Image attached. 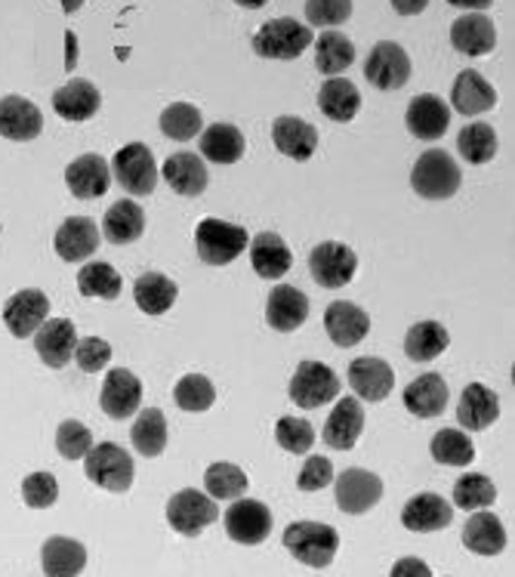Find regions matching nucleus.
Here are the masks:
<instances>
[{"label": "nucleus", "instance_id": "nucleus-1", "mask_svg": "<svg viewBox=\"0 0 515 577\" xmlns=\"http://www.w3.org/2000/svg\"><path fill=\"white\" fill-rule=\"evenodd\" d=\"M463 173L448 151L429 149L417 158V165L411 170V185L419 199L426 201H445L454 199L460 192Z\"/></svg>", "mask_w": 515, "mask_h": 577}, {"label": "nucleus", "instance_id": "nucleus-2", "mask_svg": "<svg viewBox=\"0 0 515 577\" xmlns=\"http://www.w3.org/2000/svg\"><path fill=\"white\" fill-rule=\"evenodd\" d=\"M284 546L293 559L303 562L309 568H327L337 559V528L322 525V522H293L284 531Z\"/></svg>", "mask_w": 515, "mask_h": 577}, {"label": "nucleus", "instance_id": "nucleus-3", "mask_svg": "<svg viewBox=\"0 0 515 577\" xmlns=\"http://www.w3.org/2000/svg\"><path fill=\"white\" fill-rule=\"evenodd\" d=\"M194 245H198V257L208 265H228L242 257L247 245H250V235L244 226L235 223H223V219H201L198 231H194Z\"/></svg>", "mask_w": 515, "mask_h": 577}, {"label": "nucleus", "instance_id": "nucleus-4", "mask_svg": "<svg viewBox=\"0 0 515 577\" xmlns=\"http://www.w3.org/2000/svg\"><path fill=\"white\" fill-rule=\"evenodd\" d=\"M312 47V29L296 19H272L254 34V53L262 59H300Z\"/></svg>", "mask_w": 515, "mask_h": 577}, {"label": "nucleus", "instance_id": "nucleus-5", "mask_svg": "<svg viewBox=\"0 0 515 577\" xmlns=\"http://www.w3.org/2000/svg\"><path fill=\"white\" fill-rule=\"evenodd\" d=\"M83 473L99 488L114 491V495H124V491H130V485H133V457H130L124 448L114 445V442H102V445L87 451Z\"/></svg>", "mask_w": 515, "mask_h": 577}, {"label": "nucleus", "instance_id": "nucleus-6", "mask_svg": "<svg viewBox=\"0 0 515 577\" xmlns=\"http://www.w3.org/2000/svg\"><path fill=\"white\" fill-rule=\"evenodd\" d=\"M288 393L296 408L315 411L339 396V380L324 362H300L296 374L290 377Z\"/></svg>", "mask_w": 515, "mask_h": 577}, {"label": "nucleus", "instance_id": "nucleus-7", "mask_svg": "<svg viewBox=\"0 0 515 577\" xmlns=\"http://www.w3.org/2000/svg\"><path fill=\"white\" fill-rule=\"evenodd\" d=\"M114 180L127 195H136V199L152 195L155 185H158V165H155L152 149L143 143L124 146L114 155Z\"/></svg>", "mask_w": 515, "mask_h": 577}, {"label": "nucleus", "instance_id": "nucleus-8", "mask_svg": "<svg viewBox=\"0 0 515 577\" xmlns=\"http://www.w3.org/2000/svg\"><path fill=\"white\" fill-rule=\"evenodd\" d=\"M216 519H220V510H216L213 497L201 495L194 488H186V491H179L167 500V522L182 538H198Z\"/></svg>", "mask_w": 515, "mask_h": 577}, {"label": "nucleus", "instance_id": "nucleus-9", "mask_svg": "<svg viewBox=\"0 0 515 577\" xmlns=\"http://www.w3.org/2000/svg\"><path fill=\"white\" fill-rule=\"evenodd\" d=\"M309 272L327 291H339L355 279L358 272V257L352 248L339 245V241H324L309 253Z\"/></svg>", "mask_w": 515, "mask_h": 577}, {"label": "nucleus", "instance_id": "nucleus-10", "mask_svg": "<svg viewBox=\"0 0 515 577\" xmlns=\"http://www.w3.org/2000/svg\"><path fill=\"white\" fill-rule=\"evenodd\" d=\"M365 78L377 90H402L411 81V56L395 41H380L365 59Z\"/></svg>", "mask_w": 515, "mask_h": 577}, {"label": "nucleus", "instance_id": "nucleus-11", "mask_svg": "<svg viewBox=\"0 0 515 577\" xmlns=\"http://www.w3.org/2000/svg\"><path fill=\"white\" fill-rule=\"evenodd\" d=\"M223 522H226L228 538L244 546L262 544L272 534V512L259 500H242L238 497V504H232L226 510Z\"/></svg>", "mask_w": 515, "mask_h": 577}, {"label": "nucleus", "instance_id": "nucleus-12", "mask_svg": "<svg viewBox=\"0 0 515 577\" xmlns=\"http://www.w3.org/2000/svg\"><path fill=\"white\" fill-rule=\"evenodd\" d=\"M47 315L49 297L44 291H37V287L16 291L13 297L3 303V325H7V330H10L16 340L34 337V330L47 321Z\"/></svg>", "mask_w": 515, "mask_h": 577}, {"label": "nucleus", "instance_id": "nucleus-13", "mask_svg": "<svg viewBox=\"0 0 515 577\" xmlns=\"http://www.w3.org/2000/svg\"><path fill=\"white\" fill-rule=\"evenodd\" d=\"M380 497H383V478L361 469V466L343 469L337 476V507L349 516L373 510L380 504Z\"/></svg>", "mask_w": 515, "mask_h": 577}, {"label": "nucleus", "instance_id": "nucleus-14", "mask_svg": "<svg viewBox=\"0 0 515 577\" xmlns=\"http://www.w3.org/2000/svg\"><path fill=\"white\" fill-rule=\"evenodd\" d=\"M139 401H143V383H139V377L133 371L114 367V371L105 374L99 405H102V411L109 414L112 420H127V417H133V414L139 411Z\"/></svg>", "mask_w": 515, "mask_h": 577}, {"label": "nucleus", "instance_id": "nucleus-15", "mask_svg": "<svg viewBox=\"0 0 515 577\" xmlns=\"http://www.w3.org/2000/svg\"><path fill=\"white\" fill-rule=\"evenodd\" d=\"M99 241H102V231L90 216H68L53 238V248L65 263H83L87 257L97 253Z\"/></svg>", "mask_w": 515, "mask_h": 577}, {"label": "nucleus", "instance_id": "nucleus-16", "mask_svg": "<svg viewBox=\"0 0 515 577\" xmlns=\"http://www.w3.org/2000/svg\"><path fill=\"white\" fill-rule=\"evenodd\" d=\"M75 347H78V330L68 318H47L34 330V349L47 367H65L75 355Z\"/></svg>", "mask_w": 515, "mask_h": 577}, {"label": "nucleus", "instance_id": "nucleus-17", "mask_svg": "<svg viewBox=\"0 0 515 577\" xmlns=\"http://www.w3.org/2000/svg\"><path fill=\"white\" fill-rule=\"evenodd\" d=\"M324 330L337 347H358L371 333V318L361 306H355L349 299H337L324 313Z\"/></svg>", "mask_w": 515, "mask_h": 577}, {"label": "nucleus", "instance_id": "nucleus-18", "mask_svg": "<svg viewBox=\"0 0 515 577\" xmlns=\"http://www.w3.org/2000/svg\"><path fill=\"white\" fill-rule=\"evenodd\" d=\"M65 182L71 189V195L81 201L102 199L112 185V167L102 155H81L75 158L65 170Z\"/></svg>", "mask_w": 515, "mask_h": 577}, {"label": "nucleus", "instance_id": "nucleus-19", "mask_svg": "<svg viewBox=\"0 0 515 577\" xmlns=\"http://www.w3.org/2000/svg\"><path fill=\"white\" fill-rule=\"evenodd\" d=\"M44 131L41 109L25 97H3L0 100V136L13 143H32Z\"/></svg>", "mask_w": 515, "mask_h": 577}, {"label": "nucleus", "instance_id": "nucleus-20", "mask_svg": "<svg viewBox=\"0 0 515 577\" xmlns=\"http://www.w3.org/2000/svg\"><path fill=\"white\" fill-rule=\"evenodd\" d=\"M309 318V297L300 287L290 284H278L269 299H266V321L269 328L281 330V333H293L306 325Z\"/></svg>", "mask_w": 515, "mask_h": 577}, {"label": "nucleus", "instance_id": "nucleus-21", "mask_svg": "<svg viewBox=\"0 0 515 577\" xmlns=\"http://www.w3.org/2000/svg\"><path fill=\"white\" fill-rule=\"evenodd\" d=\"M407 131L414 133L423 143H435L448 133L451 124V109L445 105V100H438L433 93H419L417 100H411L407 105Z\"/></svg>", "mask_w": 515, "mask_h": 577}, {"label": "nucleus", "instance_id": "nucleus-22", "mask_svg": "<svg viewBox=\"0 0 515 577\" xmlns=\"http://www.w3.org/2000/svg\"><path fill=\"white\" fill-rule=\"evenodd\" d=\"M361 429H365L361 401L355 396L339 398L337 408L331 411L327 423H324V445L334 448V451H349V448H355V442L361 439Z\"/></svg>", "mask_w": 515, "mask_h": 577}, {"label": "nucleus", "instance_id": "nucleus-23", "mask_svg": "<svg viewBox=\"0 0 515 577\" xmlns=\"http://www.w3.org/2000/svg\"><path fill=\"white\" fill-rule=\"evenodd\" d=\"M272 143L293 161H309L318 149V131L296 115H281L272 124Z\"/></svg>", "mask_w": 515, "mask_h": 577}, {"label": "nucleus", "instance_id": "nucleus-24", "mask_svg": "<svg viewBox=\"0 0 515 577\" xmlns=\"http://www.w3.org/2000/svg\"><path fill=\"white\" fill-rule=\"evenodd\" d=\"M349 386L365 401H383L395 389V371L383 359H355L349 364Z\"/></svg>", "mask_w": 515, "mask_h": 577}, {"label": "nucleus", "instance_id": "nucleus-25", "mask_svg": "<svg viewBox=\"0 0 515 577\" xmlns=\"http://www.w3.org/2000/svg\"><path fill=\"white\" fill-rule=\"evenodd\" d=\"M454 522L451 504L438 495H417L407 500L402 510V525L417 534H433V531H445Z\"/></svg>", "mask_w": 515, "mask_h": 577}, {"label": "nucleus", "instance_id": "nucleus-26", "mask_svg": "<svg viewBox=\"0 0 515 577\" xmlns=\"http://www.w3.org/2000/svg\"><path fill=\"white\" fill-rule=\"evenodd\" d=\"M451 44L463 56H488L497 47V29L484 13H467L451 25Z\"/></svg>", "mask_w": 515, "mask_h": 577}, {"label": "nucleus", "instance_id": "nucleus-27", "mask_svg": "<svg viewBox=\"0 0 515 577\" xmlns=\"http://www.w3.org/2000/svg\"><path fill=\"white\" fill-rule=\"evenodd\" d=\"M99 105H102V97H99L97 83L83 81V78L68 81L53 93L56 115L63 117V121H75V124L78 121H90L99 112Z\"/></svg>", "mask_w": 515, "mask_h": 577}, {"label": "nucleus", "instance_id": "nucleus-28", "mask_svg": "<svg viewBox=\"0 0 515 577\" xmlns=\"http://www.w3.org/2000/svg\"><path fill=\"white\" fill-rule=\"evenodd\" d=\"M164 180L182 199H198L208 189V167L192 151H179L164 161Z\"/></svg>", "mask_w": 515, "mask_h": 577}, {"label": "nucleus", "instance_id": "nucleus-29", "mask_svg": "<svg viewBox=\"0 0 515 577\" xmlns=\"http://www.w3.org/2000/svg\"><path fill=\"white\" fill-rule=\"evenodd\" d=\"M247 250H250V263H254V272L259 279H281L293 265V253L281 241V235H275V231H259L257 238L247 245Z\"/></svg>", "mask_w": 515, "mask_h": 577}, {"label": "nucleus", "instance_id": "nucleus-30", "mask_svg": "<svg viewBox=\"0 0 515 577\" xmlns=\"http://www.w3.org/2000/svg\"><path fill=\"white\" fill-rule=\"evenodd\" d=\"M451 102L460 115L475 117L482 115V112H491L497 105V90L484 81L479 71L469 68V71L457 75V81L451 87Z\"/></svg>", "mask_w": 515, "mask_h": 577}, {"label": "nucleus", "instance_id": "nucleus-31", "mask_svg": "<svg viewBox=\"0 0 515 577\" xmlns=\"http://www.w3.org/2000/svg\"><path fill=\"white\" fill-rule=\"evenodd\" d=\"M497 417L500 398L484 383H469L463 396H460V408H457L460 427L469 429V432H484L488 427H494Z\"/></svg>", "mask_w": 515, "mask_h": 577}, {"label": "nucleus", "instance_id": "nucleus-32", "mask_svg": "<svg viewBox=\"0 0 515 577\" xmlns=\"http://www.w3.org/2000/svg\"><path fill=\"white\" fill-rule=\"evenodd\" d=\"M404 408L419 417V420H433L441 417L448 408V383L438 374H423L407 389H404Z\"/></svg>", "mask_w": 515, "mask_h": 577}, {"label": "nucleus", "instance_id": "nucleus-33", "mask_svg": "<svg viewBox=\"0 0 515 577\" xmlns=\"http://www.w3.org/2000/svg\"><path fill=\"white\" fill-rule=\"evenodd\" d=\"M145 231V214L136 201H117L114 207L105 211L102 216V238L121 248V245H133L139 241Z\"/></svg>", "mask_w": 515, "mask_h": 577}, {"label": "nucleus", "instance_id": "nucleus-34", "mask_svg": "<svg viewBox=\"0 0 515 577\" xmlns=\"http://www.w3.org/2000/svg\"><path fill=\"white\" fill-rule=\"evenodd\" d=\"M318 109H322L324 117L337 121V124H346L358 115L361 109V93L352 81L346 78H327L318 90Z\"/></svg>", "mask_w": 515, "mask_h": 577}, {"label": "nucleus", "instance_id": "nucleus-35", "mask_svg": "<svg viewBox=\"0 0 515 577\" xmlns=\"http://www.w3.org/2000/svg\"><path fill=\"white\" fill-rule=\"evenodd\" d=\"M41 562L47 577H75L87 565V550L75 538H49L41 550Z\"/></svg>", "mask_w": 515, "mask_h": 577}, {"label": "nucleus", "instance_id": "nucleus-36", "mask_svg": "<svg viewBox=\"0 0 515 577\" xmlns=\"http://www.w3.org/2000/svg\"><path fill=\"white\" fill-rule=\"evenodd\" d=\"M463 544L479 556H497L506 550V531L494 512L475 510V516L463 525Z\"/></svg>", "mask_w": 515, "mask_h": 577}, {"label": "nucleus", "instance_id": "nucleus-37", "mask_svg": "<svg viewBox=\"0 0 515 577\" xmlns=\"http://www.w3.org/2000/svg\"><path fill=\"white\" fill-rule=\"evenodd\" d=\"M244 136L235 124H210L201 133V155L213 165H235L244 158Z\"/></svg>", "mask_w": 515, "mask_h": 577}, {"label": "nucleus", "instance_id": "nucleus-38", "mask_svg": "<svg viewBox=\"0 0 515 577\" xmlns=\"http://www.w3.org/2000/svg\"><path fill=\"white\" fill-rule=\"evenodd\" d=\"M133 297H136V306L145 315H164L177 303L179 287L167 275H161V272H145V275L136 279Z\"/></svg>", "mask_w": 515, "mask_h": 577}, {"label": "nucleus", "instance_id": "nucleus-39", "mask_svg": "<svg viewBox=\"0 0 515 577\" xmlns=\"http://www.w3.org/2000/svg\"><path fill=\"white\" fill-rule=\"evenodd\" d=\"M451 343V333L441 328L438 321H419L414 328L407 330V337H404V352H407V359L411 362H433L438 359L445 349Z\"/></svg>", "mask_w": 515, "mask_h": 577}, {"label": "nucleus", "instance_id": "nucleus-40", "mask_svg": "<svg viewBox=\"0 0 515 577\" xmlns=\"http://www.w3.org/2000/svg\"><path fill=\"white\" fill-rule=\"evenodd\" d=\"M130 439L133 448L143 454V457H161L164 448H167V417L158 408H145L136 417V423L130 429Z\"/></svg>", "mask_w": 515, "mask_h": 577}, {"label": "nucleus", "instance_id": "nucleus-41", "mask_svg": "<svg viewBox=\"0 0 515 577\" xmlns=\"http://www.w3.org/2000/svg\"><path fill=\"white\" fill-rule=\"evenodd\" d=\"M352 63L355 47L352 41L343 32L327 29V32L315 41V68H318L322 75H339V71H346Z\"/></svg>", "mask_w": 515, "mask_h": 577}, {"label": "nucleus", "instance_id": "nucleus-42", "mask_svg": "<svg viewBox=\"0 0 515 577\" xmlns=\"http://www.w3.org/2000/svg\"><path fill=\"white\" fill-rule=\"evenodd\" d=\"M429 451H433L435 463H441V466H469L475 461V445H472L467 432H460V429L435 432Z\"/></svg>", "mask_w": 515, "mask_h": 577}, {"label": "nucleus", "instance_id": "nucleus-43", "mask_svg": "<svg viewBox=\"0 0 515 577\" xmlns=\"http://www.w3.org/2000/svg\"><path fill=\"white\" fill-rule=\"evenodd\" d=\"M121 287H124V279L109 263H87L78 272V291L83 297L117 299L121 297Z\"/></svg>", "mask_w": 515, "mask_h": 577}, {"label": "nucleus", "instance_id": "nucleus-44", "mask_svg": "<svg viewBox=\"0 0 515 577\" xmlns=\"http://www.w3.org/2000/svg\"><path fill=\"white\" fill-rule=\"evenodd\" d=\"M494 500H497V488H494V482L488 476H482V473H467V476L457 478V485H454V504H457L460 510H488Z\"/></svg>", "mask_w": 515, "mask_h": 577}, {"label": "nucleus", "instance_id": "nucleus-45", "mask_svg": "<svg viewBox=\"0 0 515 577\" xmlns=\"http://www.w3.org/2000/svg\"><path fill=\"white\" fill-rule=\"evenodd\" d=\"M457 149H460L463 161H469V165H488L497 155V133L488 124H469L457 136Z\"/></svg>", "mask_w": 515, "mask_h": 577}, {"label": "nucleus", "instance_id": "nucleus-46", "mask_svg": "<svg viewBox=\"0 0 515 577\" xmlns=\"http://www.w3.org/2000/svg\"><path fill=\"white\" fill-rule=\"evenodd\" d=\"M204 127V117L201 112L189 105V102H173L161 112V133L167 139H177V143H189Z\"/></svg>", "mask_w": 515, "mask_h": 577}, {"label": "nucleus", "instance_id": "nucleus-47", "mask_svg": "<svg viewBox=\"0 0 515 577\" xmlns=\"http://www.w3.org/2000/svg\"><path fill=\"white\" fill-rule=\"evenodd\" d=\"M204 488L213 500H235L247 491V476L235 463H213L204 473Z\"/></svg>", "mask_w": 515, "mask_h": 577}, {"label": "nucleus", "instance_id": "nucleus-48", "mask_svg": "<svg viewBox=\"0 0 515 577\" xmlns=\"http://www.w3.org/2000/svg\"><path fill=\"white\" fill-rule=\"evenodd\" d=\"M173 398H177V405L182 411L189 414H201L213 408V383H210L204 374H189V377H182L177 383V389H173Z\"/></svg>", "mask_w": 515, "mask_h": 577}, {"label": "nucleus", "instance_id": "nucleus-49", "mask_svg": "<svg viewBox=\"0 0 515 577\" xmlns=\"http://www.w3.org/2000/svg\"><path fill=\"white\" fill-rule=\"evenodd\" d=\"M275 442L288 454H309L315 445V429L303 417H281L275 427Z\"/></svg>", "mask_w": 515, "mask_h": 577}, {"label": "nucleus", "instance_id": "nucleus-50", "mask_svg": "<svg viewBox=\"0 0 515 577\" xmlns=\"http://www.w3.org/2000/svg\"><path fill=\"white\" fill-rule=\"evenodd\" d=\"M90 445H93V435L78 420H65L63 427L56 429V451L63 454L65 461H81V457H87Z\"/></svg>", "mask_w": 515, "mask_h": 577}, {"label": "nucleus", "instance_id": "nucleus-51", "mask_svg": "<svg viewBox=\"0 0 515 577\" xmlns=\"http://www.w3.org/2000/svg\"><path fill=\"white\" fill-rule=\"evenodd\" d=\"M22 500L32 510H49L59 500V482L49 473H32L22 482Z\"/></svg>", "mask_w": 515, "mask_h": 577}, {"label": "nucleus", "instance_id": "nucleus-52", "mask_svg": "<svg viewBox=\"0 0 515 577\" xmlns=\"http://www.w3.org/2000/svg\"><path fill=\"white\" fill-rule=\"evenodd\" d=\"M352 16V0H306L309 25L334 29Z\"/></svg>", "mask_w": 515, "mask_h": 577}, {"label": "nucleus", "instance_id": "nucleus-53", "mask_svg": "<svg viewBox=\"0 0 515 577\" xmlns=\"http://www.w3.org/2000/svg\"><path fill=\"white\" fill-rule=\"evenodd\" d=\"M71 359L78 362L81 371L97 374V371H102L105 364L112 362V347H109L102 337H83V340H78V347H75V355H71Z\"/></svg>", "mask_w": 515, "mask_h": 577}, {"label": "nucleus", "instance_id": "nucleus-54", "mask_svg": "<svg viewBox=\"0 0 515 577\" xmlns=\"http://www.w3.org/2000/svg\"><path fill=\"white\" fill-rule=\"evenodd\" d=\"M334 482V463L327 457H309L306 466L296 476V488L300 491H322Z\"/></svg>", "mask_w": 515, "mask_h": 577}, {"label": "nucleus", "instance_id": "nucleus-55", "mask_svg": "<svg viewBox=\"0 0 515 577\" xmlns=\"http://www.w3.org/2000/svg\"><path fill=\"white\" fill-rule=\"evenodd\" d=\"M402 575L429 577V575H433V572L426 568V562H419V559H399V562H395V568H392V577H402Z\"/></svg>", "mask_w": 515, "mask_h": 577}, {"label": "nucleus", "instance_id": "nucleus-56", "mask_svg": "<svg viewBox=\"0 0 515 577\" xmlns=\"http://www.w3.org/2000/svg\"><path fill=\"white\" fill-rule=\"evenodd\" d=\"M429 7V0H392V10L399 16H419Z\"/></svg>", "mask_w": 515, "mask_h": 577}, {"label": "nucleus", "instance_id": "nucleus-57", "mask_svg": "<svg viewBox=\"0 0 515 577\" xmlns=\"http://www.w3.org/2000/svg\"><path fill=\"white\" fill-rule=\"evenodd\" d=\"M451 7H460V10H472V13H482V10H488L494 0H448Z\"/></svg>", "mask_w": 515, "mask_h": 577}, {"label": "nucleus", "instance_id": "nucleus-58", "mask_svg": "<svg viewBox=\"0 0 515 577\" xmlns=\"http://www.w3.org/2000/svg\"><path fill=\"white\" fill-rule=\"evenodd\" d=\"M235 3H238V7H244V10H262L269 0H235Z\"/></svg>", "mask_w": 515, "mask_h": 577}, {"label": "nucleus", "instance_id": "nucleus-59", "mask_svg": "<svg viewBox=\"0 0 515 577\" xmlns=\"http://www.w3.org/2000/svg\"><path fill=\"white\" fill-rule=\"evenodd\" d=\"M81 7H83V0H63L65 13H78Z\"/></svg>", "mask_w": 515, "mask_h": 577}]
</instances>
